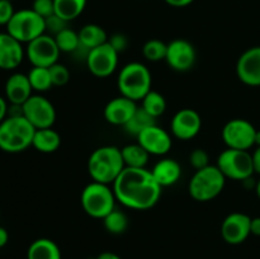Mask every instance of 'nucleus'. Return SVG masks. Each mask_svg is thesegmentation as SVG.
Here are the masks:
<instances>
[{"label":"nucleus","instance_id":"obj_39","mask_svg":"<svg viewBox=\"0 0 260 259\" xmlns=\"http://www.w3.org/2000/svg\"><path fill=\"white\" fill-rule=\"evenodd\" d=\"M8 111H9L8 101L0 95V123L8 117Z\"/></svg>","mask_w":260,"mask_h":259},{"label":"nucleus","instance_id":"obj_2","mask_svg":"<svg viewBox=\"0 0 260 259\" xmlns=\"http://www.w3.org/2000/svg\"><path fill=\"white\" fill-rule=\"evenodd\" d=\"M124 161L121 149L117 146H101L94 150L88 160V172L93 182L113 184L122 170Z\"/></svg>","mask_w":260,"mask_h":259},{"label":"nucleus","instance_id":"obj_3","mask_svg":"<svg viewBox=\"0 0 260 259\" xmlns=\"http://www.w3.org/2000/svg\"><path fill=\"white\" fill-rule=\"evenodd\" d=\"M36 128L24 116L7 117L0 123V149L17 154L32 146Z\"/></svg>","mask_w":260,"mask_h":259},{"label":"nucleus","instance_id":"obj_28","mask_svg":"<svg viewBox=\"0 0 260 259\" xmlns=\"http://www.w3.org/2000/svg\"><path fill=\"white\" fill-rule=\"evenodd\" d=\"M141 108L154 118H157L167 111V101L164 95L156 90H150L141 101Z\"/></svg>","mask_w":260,"mask_h":259},{"label":"nucleus","instance_id":"obj_18","mask_svg":"<svg viewBox=\"0 0 260 259\" xmlns=\"http://www.w3.org/2000/svg\"><path fill=\"white\" fill-rule=\"evenodd\" d=\"M137 102L126 98L123 95L116 96L107 103L104 108V118L113 126H126L137 111Z\"/></svg>","mask_w":260,"mask_h":259},{"label":"nucleus","instance_id":"obj_13","mask_svg":"<svg viewBox=\"0 0 260 259\" xmlns=\"http://www.w3.org/2000/svg\"><path fill=\"white\" fill-rule=\"evenodd\" d=\"M196 58H197L196 48L189 41L177 38L168 43L165 61L173 70L179 73L190 70L194 66Z\"/></svg>","mask_w":260,"mask_h":259},{"label":"nucleus","instance_id":"obj_38","mask_svg":"<svg viewBox=\"0 0 260 259\" xmlns=\"http://www.w3.org/2000/svg\"><path fill=\"white\" fill-rule=\"evenodd\" d=\"M108 43L117 51V52L121 53L123 52L127 48V46H128V40H127L126 36L122 35V33H114L113 36H111V37L108 38Z\"/></svg>","mask_w":260,"mask_h":259},{"label":"nucleus","instance_id":"obj_5","mask_svg":"<svg viewBox=\"0 0 260 259\" xmlns=\"http://www.w3.org/2000/svg\"><path fill=\"white\" fill-rule=\"evenodd\" d=\"M225 184L226 178L217 165H208L203 169L196 170L188 184V192L193 200L208 202L222 193Z\"/></svg>","mask_w":260,"mask_h":259},{"label":"nucleus","instance_id":"obj_36","mask_svg":"<svg viewBox=\"0 0 260 259\" xmlns=\"http://www.w3.org/2000/svg\"><path fill=\"white\" fill-rule=\"evenodd\" d=\"M46 32H50L51 36H56L58 32L68 28V23L65 19L58 17L57 14H53L51 17L46 18Z\"/></svg>","mask_w":260,"mask_h":259},{"label":"nucleus","instance_id":"obj_9","mask_svg":"<svg viewBox=\"0 0 260 259\" xmlns=\"http://www.w3.org/2000/svg\"><path fill=\"white\" fill-rule=\"evenodd\" d=\"M256 128L248 119L234 118L222 128V140L229 149L249 150L255 145Z\"/></svg>","mask_w":260,"mask_h":259},{"label":"nucleus","instance_id":"obj_23","mask_svg":"<svg viewBox=\"0 0 260 259\" xmlns=\"http://www.w3.org/2000/svg\"><path fill=\"white\" fill-rule=\"evenodd\" d=\"M27 259H61V250L53 240L41 238L29 245Z\"/></svg>","mask_w":260,"mask_h":259},{"label":"nucleus","instance_id":"obj_41","mask_svg":"<svg viewBox=\"0 0 260 259\" xmlns=\"http://www.w3.org/2000/svg\"><path fill=\"white\" fill-rule=\"evenodd\" d=\"M194 0H165L168 5L170 7H174V8H184L190 5Z\"/></svg>","mask_w":260,"mask_h":259},{"label":"nucleus","instance_id":"obj_8","mask_svg":"<svg viewBox=\"0 0 260 259\" xmlns=\"http://www.w3.org/2000/svg\"><path fill=\"white\" fill-rule=\"evenodd\" d=\"M217 168L226 179L243 180L250 179L254 172L253 157L248 150L226 149L218 155Z\"/></svg>","mask_w":260,"mask_h":259},{"label":"nucleus","instance_id":"obj_20","mask_svg":"<svg viewBox=\"0 0 260 259\" xmlns=\"http://www.w3.org/2000/svg\"><path fill=\"white\" fill-rule=\"evenodd\" d=\"M28 75L22 73H14L5 83V98L10 104L23 106L33 95Z\"/></svg>","mask_w":260,"mask_h":259},{"label":"nucleus","instance_id":"obj_47","mask_svg":"<svg viewBox=\"0 0 260 259\" xmlns=\"http://www.w3.org/2000/svg\"><path fill=\"white\" fill-rule=\"evenodd\" d=\"M12 2H13V0H12Z\"/></svg>","mask_w":260,"mask_h":259},{"label":"nucleus","instance_id":"obj_22","mask_svg":"<svg viewBox=\"0 0 260 259\" xmlns=\"http://www.w3.org/2000/svg\"><path fill=\"white\" fill-rule=\"evenodd\" d=\"M61 145V136L56 130L52 127L50 128L36 130L35 136H33L32 146L37 151L43 154H51L55 152Z\"/></svg>","mask_w":260,"mask_h":259},{"label":"nucleus","instance_id":"obj_25","mask_svg":"<svg viewBox=\"0 0 260 259\" xmlns=\"http://www.w3.org/2000/svg\"><path fill=\"white\" fill-rule=\"evenodd\" d=\"M121 152L126 168H146L147 163H149L150 154L139 142L126 145L124 147H122Z\"/></svg>","mask_w":260,"mask_h":259},{"label":"nucleus","instance_id":"obj_4","mask_svg":"<svg viewBox=\"0 0 260 259\" xmlns=\"http://www.w3.org/2000/svg\"><path fill=\"white\" fill-rule=\"evenodd\" d=\"M152 76L146 65L141 62H129L121 69L117 78V86L121 95L135 102L142 101L151 90Z\"/></svg>","mask_w":260,"mask_h":259},{"label":"nucleus","instance_id":"obj_31","mask_svg":"<svg viewBox=\"0 0 260 259\" xmlns=\"http://www.w3.org/2000/svg\"><path fill=\"white\" fill-rule=\"evenodd\" d=\"M103 223L108 233L119 235V234H123L128 228V218H127L126 213L114 208L111 213H108L103 218Z\"/></svg>","mask_w":260,"mask_h":259},{"label":"nucleus","instance_id":"obj_45","mask_svg":"<svg viewBox=\"0 0 260 259\" xmlns=\"http://www.w3.org/2000/svg\"><path fill=\"white\" fill-rule=\"evenodd\" d=\"M255 145H256V146H260V130H256V134H255Z\"/></svg>","mask_w":260,"mask_h":259},{"label":"nucleus","instance_id":"obj_7","mask_svg":"<svg viewBox=\"0 0 260 259\" xmlns=\"http://www.w3.org/2000/svg\"><path fill=\"white\" fill-rule=\"evenodd\" d=\"M7 32L20 43H29L46 33L45 18L38 15L33 9L18 10L8 23Z\"/></svg>","mask_w":260,"mask_h":259},{"label":"nucleus","instance_id":"obj_19","mask_svg":"<svg viewBox=\"0 0 260 259\" xmlns=\"http://www.w3.org/2000/svg\"><path fill=\"white\" fill-rule=\"evenodd\" d=\"M24 55L23 43L8 32L0 33V69L14 70L22 63Z\"/></svg>","mask_w":260,"mask_h":259},{"label":"nucleus","instance_id":"obj_33","mask_svg":"<svg viewBox=\"0 0 260 259\" xmlns=\"http://www.w3.org/2000/svg\"><path fill=\"white\" fill-rule=\"evenodd\" d=\"M50 69L51 79H52L53 86H62L66 85L70 80V71L62 63H53Z\"/></svg>","mask_w":260,"mask_h":259},{"label":"nucleus","instance_id":"obj_16","mask_svg":"<svg viewBox=\"0 0 260 259\" xmlns=\"http://www.w3.org/2000/svg\"><path fill=\"white\" fill-rule=\"evenodd\" d=\"M137 142L150 155H156V156L168 154L173 146V140L169 132L157 126L156 123L145 128L137 136Z\"/></svg>","mask_w":260,"mask_h":259},{"label":"nucleus","instance_id":"obj_26","mask_svg":"<svg viewBox=\"0 0 260 259\" xmlns=\"http://www.w3.org/2000/svg\"><path fill=\"white\" fill-rule=\"evenodd\" d=\"M88 0H53L55 14L66 22L76 19L84 12Z\"/></svg>","mask_w":260,"mask_h":259},{"label":"nucleus","instance_id":"obj_12","mask_svg":"<svg viewBox=\"0 0 260 259\" xmlns=\"http://www.w3.org/2000/svg\"><path fill=\"white\" fill-rule=\"evenodd\" d=\"M119 53L108 42L99 47L93 48L89 52L85 63L89 71L96 78H108L118 66Z\"/></svg>","mask_w":260,"mask_h":259},{"label":"nucleus","instance_id":"obj_30","mask_svg":"<svg viewBox=\"0 0 260 259\" xmlns=\"http://www.w3.org/2000/svg\"><path fill=\"white\" fill-rule=\"evenodd\" d=\"M56 41L58 50L61 52L74 53L78 47L80 46V38H79V32H75L71 28H65L56 36H52Z\"/></svg>","mask_w":260,"mask_h":259},{"label":"nucleus","instance_id":"obj_11","mask_svg":"<svg viewBox=\"0 0 260 259\" xmlns=\"http://www.w3.org/2000/svg\"><path fill=\"white\" fill-rule=\"evenodd\" d=\"M61 51L56 45L55 38L48 33H43L42 36L27 43L25 56L32 63V66H41V68H51L53 63L57 62Z\"/></svg>","mask_w":260,"mask_h":259},{"label":"nucleus","instance_id":"obj_15","mask_svg":"<svg viewBox=\"0 0 260 259\" xmlns=\"http://www.w3.org/2000/svg\"><path fill=\"white\" fill-rule=\"evenodd\" d=\"M251 217L243 212H233L225 217L221 225V235L228 244L239 245L250 235Z\"/></svg>","mask_w":260,"mask_h":259},{"label":"nucleus","instance_id":"obj_40","mask_svg":"<svg viewBox=\"0 0 260 259\" xmlns=\"http://www.w3.org/2000/svg\"><path fill=\"white\" fill-rule=\"evenodd\" d=\"M253 157V165H254V172L260 174V146H256L254 152L251 154Z\"/></svg>","mask_w":260,"mask_h":259},{"label":"nucleus","instance_id":"obj_24","mask_svg":"<svg viewBox=\"0 0 260 259\" xmlns=\"http://www.w3.org/2000/svg\"><path fill=\"white\" fill-rule=\"evenodd\" d=\"M79 38H80L81 45L88 50H93V48L108 42V35L104 28L98 24H93V23L84 25L79 30Z\"/></svg>","mask_w":260,"mask_h":259},{"label":"nucleus","instance_id":"obj_42","mask_svg":"<svg viewBox=\"0 0 260 259\" xmlns=\"http://www.w3.org/2000/svg\"><path fill=\"white\" fill-rule=\"evenodd\" d=\"M250 233L255 236H260V217L251 218Z\"/></svg>","mask_w":260,"mask_h":259},{"label":"nucleus","instance_id":"obj_1","mask_svg":"<svg viewBox=\"0 0 260 259\" xmlns=\"http://www.w3.org/2000/svg\"><path fill=\"white\" fill-rule=\"evenodd\" d=\"M118 202L137 211L152 208L161 197L162 188L146 168H124L112 184Z\"/></svg>","mask_w":260,"mask_h":259},{"label":"nucleus","instance_id":"obj_43","mask_svg":"<svg viewBox=\"0 0 260 259\" xmlns=\"http://www.w3.org/2000/svg\"><path fill=\"white\" fill-rule=\"evenodd\" d=\"M9 241V234H8L7 229L0 226V248H4Z\"/></svg>","mask_w":260,"mask_h":259},{"label":"nucleus","instance_id":"obj_34","mask_svg":"<svg viewBox=\"0 0 260 259\" xmlns=\"http://www.w3.org/2000/svg\"><path fill=\"white\" fill-rule=\"evenodd\" d=\"M189 163L196 170H201L210 165V156L203 149H194L189 155Z\"/></svg>","mask_w":260,"mask_h":259},{"label":"nucleus","instance_id":"obj_10","mask_svg":"<svg viewBox=\"0 0 260 259\" xmlns=\"http://www.w3.org/2000/svg\"><path fill=\"white\" fill-rule=\"evenodd\" d=\"M23 116L36 130L50 128L56 121V109L46 96L33 94L23 104Z\"/></svg>","mask_w":260,"mask_h":259},{"label":"nucleus","instance_id":"obj_27","mask_svg":"<svg viewBox=\"0 0 260 259\" xmlns=\"http://www.w3.org/2000/svg\"><path fill=\"white\" fill-rule=\"evenodd\" d=\"M29 83L32 85V89L38 93L50 90L53 86L52 79H51L50 69L41 68V66H32L29 73L27 74Z\"/></svg>","mask_w":260,"mask_h":259},{"label":"nucleus","instance_id":"obj_32","mask_svg":"<svg viewBox=\"0 0 260 259\" xmlns=\"http://www.w3.org/2000/svg\"><path fill=\"white\" fill-rule=\"evenodd\" d=\"M168 45L160 40H150L142 47V55L147 61L151 62H159V61L165 60L167 56Z\"/></svg>","mask_w":260,"mask_h":259},{"label":"nucleus","instance_id":"obj_29","mask_svg":"<svg viewBox=\"0 0 260 259\" xmlns=\"http://www.w3.org/2000/svg\"><path fill=\"white\" fill-rule=\"evenodd\" d=\"M155 123H156V118L151 117L141 107H139L134 116H132V118L126 123L124 130H126L127 134L134 135V136L137 137L145 128Z\"/></svg>","mask_w":260,"mask_h":259},{"label":"nucleus","instance_id":"obj_6","mask_svg":"<svg viewBox=\"0 0 260 259\" xmlns=\"http://www.w3.org/2000/svg\"><path fill=\"white\" fill-rule=\"evenodd\" d=\"M116 195L109 184L91 182L83 189L80 203L88 216L103 220L116 208Z\"/></svg>","mask_w":260,"mask_h":259},{"label":"nucleus","instance_id":"obj_14","mask_svg":"<svg viewBox=\"0 0 260 259\" xmlns=\"http://www.w3.org/2000/svg\"><path fill=\"white\" fill-rule=\"evenodd\" d=\"M201 128H202V118L200 113L192 108L178 111L170 122L173 136L183 141H188L197 136Z\"/></svg>","mask_w":260,"mask_h":259},{"label":"nucleus","instance_id":"obj_46","mask_svg":"<svg viewBox=\"0 0 260 259\" xmlns=\"http://www.w3.org/2000/svg\"><path fill=\"white\" fill-rule=\"evenodd\" d=\"M255 189H256V195H258V197L260 198V179H259V182L256 183V188H255Z\"/></svg>","mask_w":260,"mask_h":259},{"label":"nucleus","instance_id":"obj_17","mask_svg":"<svg viewBox=\"0 0 260 259\" xmlns=\"http://www.w3.org/2000/svg\"><path fill=\"white\" fill-rule=\"evenodd\" d=\"M236 75L245 85L260 86V46L241 53L236 63Z\"/></svg>","mask_w":260,"mask_h":259},{"label":"nucleus","instance_id":"obj_35","mask_svg":"<svg viewBox=\"0 0 260 259\" xmlns=\"http://www.w3.org/2000/svg\"><path fill=\"white\" fill-rule=\"evenodd\" d=\"M32 9L46 19V18L55 14V3H53V0H35Z\"/></svg>","mask_w":260,"mask_h":259},{"label":"nucleus","instance_id":"obj_21","mask_svg":"<svg viewBox=\"0 0 260 259\" xmlns=\"http://www.w3.org/2000/svg\"><path fill=\"white\" fill-rule=\"evenodd\" d=\"M151 173L160 187H170L178 183L182 177V167L177 160L172 157H164L154 165Z\"/></svg>","mask_w":260,"mask_h":259},{"label":"nucleus","instance_id":"obj_37","mask_svg":"<svg viewBox=\"0 0 260 259\" xmlns=\"http://www.w3.org/2000/svg\"><path fill=\"white\" fill-rule=\"evenodd\" d=\"M14 13L12 0H0V25H8Z\"/></svg>","mask_w":260,"mask_h":259},{"label":"nucleus","instance_id":"obj_44","mask_svg":"<svg viewBox=\"0 0 260 259\" xmlns=\"http://www.w3.org/2000/svg\"><path fill=\"white\" fill-rule=\"evenodd\" d=\"M96 259H122L121 256L117 255L116 253H112V251H104V253H101Z\"/></svg>","mask_w":260,"mask_h":259}]
</instances>
